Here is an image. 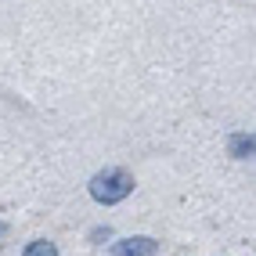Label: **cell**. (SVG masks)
<instances>
[{
  "instance_id": "6da1fadb",
  "label": "cell",
  "mask_w": 256,
  "mask_h": 256,
  "mask_svg": "<svg viewBox=\"0 0 256 256\" xmlns=\"http://www.w3.org/2000/svg\"><path fill=\"white\" fill-rule=\"evenodd\" d=\"M130 192H134V177L126 174V170H105V174H98L90 180V198L94 202H105V206L123 202Z\"/></svg>"
},
{
  "instance_id": "277c9868",
  "label": "cell",
  "mask_w": 256,
  "mask_h": 256,
  "mask_svg": "<svg viewBox=\"0 0 256 256\" xmlns=\"http://www.w3.org/2000/svg\"><path fill=\"white\" fill-rule=\"evenodd\" d=\"M22 256H58V246H50V242H32V246H26Z\"/></svg>"
},
{
  "instance_id": "7a4b0ae2",
  "label": "cell",
  "mask_w": 256,
  "mask_h": 256,
  "mask_svg": "<svg viewBox=\"0 0 256 256\" xmlns=\"http://www.w3.org/2000/svg\"><path fill=\"white\" fill-rule=\"evenodd\" d=\"M159 246L152 242V238L138 234V238H123L119 246H112V256H156Z\"/></svg>"
},
{
  "instance_id": "3957f363",
  "label": "cell",
  "mask_w": 256,
  "mask_h": 256,
  "mask_svg": "<svg viewBox=\"0 0 256 256\" xmlns=\"http://www.w3.org/2000/svg\"><path fill=\"white\" fill-rule=\"evenodd\" d=\"M231 156H234V159H249V156H252V138H249V134L231 138Z\"/></svg>"
}]
</instances>
